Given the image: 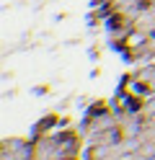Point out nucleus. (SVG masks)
Wrapping results in <instances>:
<instances>
[{"mask_svg": "<svg viewBox=\"0 0 155 160\" xmlns=\"http://www.w3.org/2000/svg\"><path fill=\"white\" fill-rule=\"evenodd\" d=\"M145 114H147V116H155V98H150V103L145 106Z\"/></svg>", "mask_w": 155, "mask_h": 160, "instance_id": "f257e3e1", "label": "nucleus"}]
</instances>
